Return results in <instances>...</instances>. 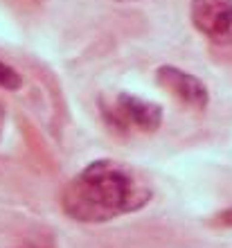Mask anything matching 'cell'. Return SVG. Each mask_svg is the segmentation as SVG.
<instances>
[{
	"mask_svg": "<svg viewBox=\"0 0 232 248\" xmlns=\"http://www.w3.org/2000/svg\"><path fill=\"white\" fill-rule=\"evenodd\" d=\"M154 199V187L133 165L99 158L79 170L61 192V210L77 223H108L144 210Z\"/></svg>",
	"mask_w": 232,
	"mask_h": 248,
	"instance_id": "obj_1",
	"label": "cell"
},
{
	"mask_svg": "<svg viewBox=\"0 0 232 248\" xmlns=\"http://www.w3.org/2000/svg\"><path fill=\"white\" fill-rule=\"evenodd\" d=\"M102 118L115 133H155L162 126V106L151 99L131 93H117L115 97L102 99Z\"/></svg>",
	"mask_w": 232,
	"mask_h": 248,
	"instance_id": "obj_2",
	"label": "cell"
},
{
	"mask_svg": "<svg viewBox=\"0 0 232 248\" xmlns=\"http://www.w3.org/2000/svg\"><path fill=\"white\" fill-rule=\"evenodd\" d=\"M194 30L219 47H232V0H189Z\"/></svg>",
	"mask_w": 232,
	"mask_h": 248,
	"instance_id": "obj_3",
	"label": "cell"
},
{
	"mask_svg": "<svg viewBox=\"0 0 232 248\" xmlns=\"http://www.w3.org/2000/svg\"><path fill=\"white\" fill-rule=\"evenodd\" d=\"M155 84L192 111H205L210 106V91L203 84V79L178 65H160L155 70Z\"/></svg>",
	"mask_w": 232,
	"mask_h": 248,
	"instance_id": "obj_4",
	"label": "cell"
},
{
	"mask_svg": "<svg viewBox=\"0 0 232 248\" xmlns=\"http://www.w3.org/2000/svg\"><path fill=\"white\" fill-rule=\"evenodd\" d=\"M0 88H5V91H18L23 88V77L18 75L16 68H12L9 63L0 59Z\"/></svg>",
	"mask_w": 232,
	"mask_h": 248,
	"instance_id": "obj_5",
	"label": "cell"
},
{
	"mask_svg": "<svg viewBox=\"0 0 232 248\" xmlns=\"http://www.w3.org/2000/svg\"><path fill=\"white\" fill-rule=\"evenodd\" d=\"M212 226H219V228H232V205L230 208L219 210V212L212 217Z\"/></svg>",
	"mask_w": 232,
	"mask_h": 248,
	"instance_id": "obj_6",
	"label": "cell"
},
{
	"mask_svg": "<svg viewBox=\"0 0 232 248\" xmlns=\"http://www.w3.org/2000/svg\"><path fill=\"white\" fill-rule=\"evenodd\" d=\"M2 120H5V115H2V108H0V136H2Z\"/></svg>",
	"mask_w": 232,
	"mask_h": 248,
	"instance_id": "obj_7",
	"label": "cell"
},
{
	"mask_svg": "<svg viewBox=\"0 0 232 248\" xmlns=\"http://www.w3.org/2000/svg\"><path fill=\"white\" fill-rule=\"evenodd\" d=\"M113 2H138V0H113Z\"/></svg>",
	"mask_w": 232,
	"mask_h": 248,
	"instance_id": "obj_8",
	"label": "cell"
}]
</instances>
